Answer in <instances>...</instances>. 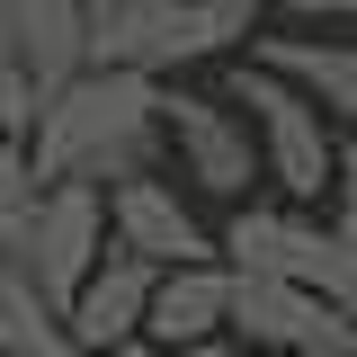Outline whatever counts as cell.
I'll return each mask as SVG.
<instances>
[{
    "label": "cell",
    "instance_id": "6da1fadb",
    "mask_svg": "<svg viewBox=\"0 0 357 357\" xmlns=\"http://www.w3.org/2000/svg\"><path fill=\"white\" fill-rule=\"evenodd\" d=\"M161 81H126V72H81L54 89L27 134V170L36 188H134L161 178Z\"/></svg>",
    "mask_w": 357,
    "mask_h": 357
},
{
    "label": "cell",
    "instance_id": "7a4b0ae2",
    "mask_svg": "<svg viewBox=\"0 0 357 357\" xmlns=\"http://www.w3.org/2000/svg\"><path fill=\"white\" fill-rule=\"evenodd\" d=\"M223 107L250 126V152H259V188L277 206H295V215H321V197H331V170H340V134L312 116L295 89L259 72V63H232V89H223Z\"/></svg>",
    "mask_w": 357,
    "mask_h": 357
},
{
    "label": "cell",
    "instance_id": "3957f363",
    "mask_svg": "<svg viewBox=\"0 0 357 357\" xmlns=\"http://www.w3.org/2000/svg\"><path fill=\"white\" fill-rule=\"evenodd\" d=\"M0 259L63 312L81 295V277L107 259V197H98V188H36L27 215L0 223Z\"/></svg>",
    "mask_w": 357,
    "mask_h": 357
},
{
    "label": "cell",
    "instance_id": "277c9868",
    "mask_svg": "<svg viewBox=\"0 0 357 357\" xmlns=\"http://www.w3.org/2000/svg\"><path fill=\"white\" fill-rule=\"evenodd\" d=\"M161 152L178 161V178L215 206H250L259 197V152H250V126L206 98V89H178L161 81Z\"/></svg>",
    "mask_w": 357,
    "mask_h": 357
},
{
    "label": "cell",
    "instance_id": "5b68a950",
    "mask_svg": "<svg viewBox=\"0 0 357 357\" xmlns=\"http://www.w3.org/2000/svg\"><path fill=\"white\" fill-rule=\"evenodd\" d=\"M215 259L232 277H277V286H304L321 295V277H331V232L321 215H295V206H277V197H250V206H232L215 232Z\"/></svg>",
    "mask_w": 357,
    "mask_h": 357
},
{
    "label": "cell",
    "instance_id": "8992f818",
    "mask_svg": "<svg viewBox=\"0 0 357 357\" xmlns=\"http://www.w3.org/2000/svg\"><path fill=\"white\" fill-rule=\"evenodd\" d=\"M107 250H126L152 277H170V268L215 259V232L197 223V206L178 197V178L161 170V178H134V188H107Z\"/></svg>",
    "mask_w": 357,
    "mask_h": 357
},
{
    "label": "cell",
    "instance_id": "52a82bcc",
    "mask_svg": "<svg viewBox=\"0 0 357 357\" xmlns=\"http://www.w3.org/2000/svg\"><path fill=\"white\" fill-rule=\"evenodd\" d=\"M0 63L27 81V98H54L89 72V36H81V0H0Z\"/></svg>",
    "mask_w": 357,
    "mask_h": 357
},
{
    "label": "cell",
    "instance_id": "ba28073f",
    "mask_svg": "<svg viewBox=\"0 0 357 357\" xmlns=\"http://www.w3.org/2000/svg\"><path fill=\"white\" fill-rule=\"evenodd\" d=\"M89 72L126 81H170L178 72V0H81Z\"/></svg>",
    "mask_w": 357,
    "mask_h": 357
},
{
    "label": "cell",
    "instance_id": "9c48e42d",
    "mask_svg": "<svg viewBox=\"0 0 357 357\" xmlns=\"http://www.w3.org/2000/svg\"><path fill=\"white\" fill-rule=\"evenodd\" d=\"M250 63L277 72L340 143H357V36H259Z\"/></svg>",
    "mask_w": 357,
    "mask_h": 357
},
{
    "label": "cell",
    "instance_id": "30bf717a",
    "mask_svg": "<svg viewBox=\"0 0 357 357\" xmlns=\"http://www.w3.org/2000/svg\"><path fill=\"white\" fill-rule=\"evenodd\" d=\"M143 304H152V268L107 250L81 277V295L63 304V349L72 357H107V349H143Z\"/></svg>",
    "mask_w": 357,
    "mask_h": 357
},
{
    "label": "cell",
    "instance_id": "8fae6325",
    "mask_svg": "<svg viewBox=\"0 0 357 357\" xmlns=\"http://www.w3.org/2000/svg\"><path fill=\"white\" fill-rule=\"evenodd\" d=\"M223 286H232V277H223V259L152 277V304H143V357L223 349Z\"/></svg>",
    "mask_w": 357,
    "mask_h": 357
},
{
    "label": "cell",
    "instance_id": "7c38bea8",
    "mask_svg": "<svg viewBox=\"0 0 357 357\" xmlns=\"http://www.w3.org/2000/svg\"><path fill=\"white\" fill-rule=\"evenodd\" d=\"M259 27H268L259 0H178V72L223 63L232 45H259Z\"/></svg>",
    "mask_w": 357,
    "mask_h": 357
},
{
    "label": "cell",
    "instance_id": "4fadbf2b",
    "mask_svg": "<svg viewBox=\"0 0 357 357\" xmlns=\"http://www.w3.org/2000/svg\"><path fill=\"white\" fill-rule=\"evenodd\" d=\"M0 357H72L63 349V312L45 304L9 259H0Z\"/></svg>",
    "mask_w": 357,
    "mask_h": 357
},
{
    "label": "cell",
    "instance_id": "5bb4252c",
    "mask_svg": "<svg viewBox=\"0 0 357 357\" xmlns=\"http://www.w3.org/2000/svg\"><path fill=\"white\" fill-rule=\"evenodd\" d=\"M321 232L357 259V143H340V170H331V197H321Z\"/></svg>",
    "mask_w": 357,
    "mask_h": 357
},
{
    "label": "cell",
    "instance_id": "9a60e30c",
    "mask_svg": "<svg viewBox=\"0 0 357 357\" xmlns=\"http://www.w3.org/2000/svg\"><path fill=\"white\" fill-rule=\"evenodd\" d=\"M36 206V170H27V143H9L0 134V223H18Z\"/></svg>",
    "mask_w": 357,
    "mask_h": 357
},
{
    "label": "cell",
    "instance_id": "2e32d148",
    "mask_svg": "<svg viewBox=\"0 0 357 357\" xmlns=\"http://www.w3.org/2000/svg\"><path fill=\"white\" fill-rule=\"evenodd\" d=\"M0 134H9V143L36 134V98H27V81H18L9 63H0Z\"/></svg>",
    "mask_w": 357,
    "mask_h": 357
},
{
    "label": "cell",
    "instance_id": "e0dca14e",
    "mask_svg": "<svg viewBox=\"0 0 357 357\" xmlns=\"http://www.w3.org/2000/svg\"><path fill=\"white\" fill-rule=\"evenodd\" d=\"M178 357H223V349H178Z\"/></svg>",
    "mask_w": 357,
    "mask_h": 357
},
{
    "label": "cell",
    "instance_id": "ac0fdd59",
    "mask_svg": "<svg viewBox=\"0 0 357 357\" xmlns=\"http://www.w3.org/2000/svg\"><path fill=\"white\" fill-rule=\"evenodd\" d=\"M107 357H143V349H107Z\"/></svg>",
    "mask_w": 357,
    "mask_h": 357
},
{
    "label": "cell",
    "instance_id": "d6986e66",
    "mask_svg": "<svg viewBox=\"0 0 357 357\" xmlns=\"http://www.w3.org/2000/svg\"><path fill=\"white\" fill-rule=\"evenodd\" d=\"M223 357H241V349H223Z\"/></svg>",
    "mask_w": 357,
    "mask_h": 357
},
{
    "label": "cell",
    "instance_id": "ffe728a7",
    "mask_svg": "<svg viewBox=\"0 0 357 357\" xmlns=\"http://www.w3.org/2000/svg\"><path fill=\"white\" fill-rule=\"evenodd\" d=\"M340 357H357V349H340Z\"/></svg>",
    "mask_w": 357,
    "mask_h": 357
}]
</instances>
